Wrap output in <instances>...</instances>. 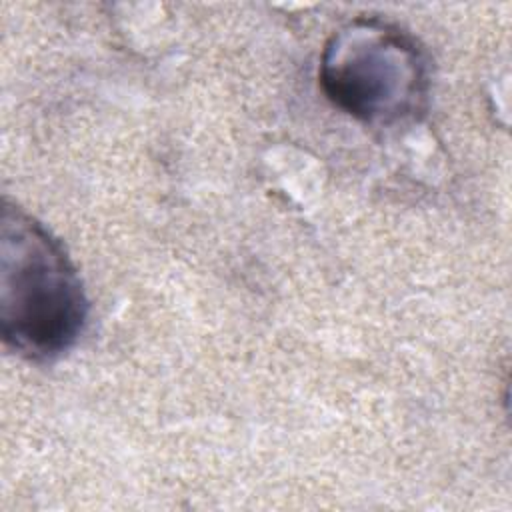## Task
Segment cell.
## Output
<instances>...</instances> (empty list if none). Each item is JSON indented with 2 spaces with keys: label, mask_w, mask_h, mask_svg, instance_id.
Returning a JSON list of instances; mask_svg holds the SVG:
<instances>
[{
  "label": "cell",
  "mask_w": 512,
  "mask_h": 512,
  "mask_svg": "<svg viewBox=\"0 0 512 512\" xmlns=\"http://www.w3.org/2000/svg\"><path fill=\"white\" fill-rule=\"evenodd\" d=\"M318 80L338 110L388 128L424 114L432 78L428 54L410 32L376 16H358L326 40Z\"/></svg>",
  "instance_id": "7a4b0ae2"
},
{
  "label": "cell",
  "mask_w": 512,
  "mask_h": 512,
  "mask_svg": "<svg viewBox=\"0 0 512 512\" xmlns=\"http://www.w3.org/2000/svg\"><path fill=\"white\" fill-rule=\"evenodd\" d=\"M0 238L2 340L26 360H54L84 332L82 280L64 246L16 204L4 202Z\"/></svg>",
  "instance_id": "6da1fadb"
}]
</instances>
